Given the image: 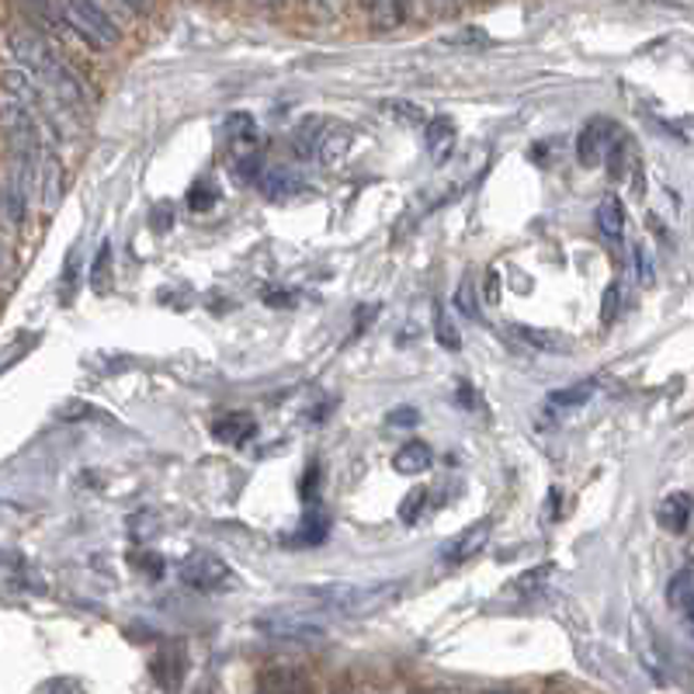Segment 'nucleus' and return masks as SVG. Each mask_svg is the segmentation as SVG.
<instances>
[{
  "mask_svg": "<svg viewBox=\"0 0 694 694\" xmlns=\"http://www.w3.org/2000/svg\"><path fill=\"white\" fill-rule=\"evenodd\" d=\"M8 49L21 63V67H25L32 77H38L42 83H46L63 104H80L83 101L80 80L67 70V63L56 56V49L38 32H32V29H14L8 35Z\"/></svg>",
  "mask_w": 694,
  "mask_h": 694,
  "instance_id": "f257e3e1",
  "label": "nucleus"
},
{
  "mask_svg": "<svg viewBox=\"0 0 694 694\" xmlns=\"http://www.w3.org/2000/svg\"><path fill=\"white\" fill-rule=\"evenodd\" d=\"M323 604H331L334 612H344L351 618L372 615L379 607H385L389 601L396 597L393 583H379V587H355V583H334V587H320L313 591Z\"/></svg>",
  "mask_w": 694,
  "mask_h": 694,
  "instance_id": "f03ea898",
  "label": "nucleus"
},
{
  "mask_svg": "<svg viewBox=\"0 0 694 694\" xmlns=\"http://www.w3.org/2000/svg\"><path fill=\"white\" fill-rule=\"evenodd\" d=\"M63 18L91 49H112L119 42V25L94 0H63Z\"/></svg>",
  "mask_w": 694,
  "mask_h": 694,
  "instance_id": "7ed1b4c3",
  "label": "nucleus"
},
{
  "mask_svg": "<svg viewBox=\"0 0 694 694\" xmlns=\"http://www.w3.org/2000/svg\"><path fill=\"white\" fill-rule=\"evenodd\" d=\"M178 577H181L184 587L202 591V594H220V591H233L236 587L233 570L226 567L220 556H212V552H194V556H188L181 562Z\"/></svg>",
  "mask_w": 694,
  "mask_h": 694,
  "instance_id": "20e7f679",
  "label": "nucleus"
},
{
  "mask_svg": "<svg viewBox=\"0 0 694 694\" xmlns=\"http://www.w3.org/2000/svg\"><path fill=\"white\" fill-rule=\"evenodd\" d=\"M618 139H622L618 122L604 119V115L591 119L587 125L580 128V136H577V160L583 167H601V164H607V154H612Z\"/></svg>",
  "mask_w": 694,
  "mask_h": 694,
  "instance_id": "39448f33",
  "label": "nucleus"
},
{
  "mask_svg": "<svg viewBox=\"0 0 694 694\" xmlns=\"http://www.w3.org/2000/svg\"><path fill=\"white\" fill-rule=\"evenodd\" d=\"M490 531H493V520L490 517H480V520H472L469 528H462L459 535H455L448 546L441 549V562L445 567H462V562L475 559L483 549H486V541H490Z\"/></svg>",
  "mask_w": 694,
  "mask_h": 694,
  "instance_id": "423d86ee",
  "label": "nucleus"
},
{
  "mask_svg": "<svg viewBox=\"0 0 694 694\" xmlns=\"http://www.w3.org/2000/svg\"><path fill=\"white\" fill-rule=\"evenodd\" d=\"M257 633H265L271 639H286V642H313L323 639V625L310 622V618H299V615H275V618H260L257 622Z\"/></svg>",
  "mask_w": 694,
  "mask_h": 694,
  "instance_id": "0eeeda50",
  "label": "nucleus"
},
{
  "mask_svg": "<svg viewBox=\"0 0 694 694\" xmlns=\"http://www.w3.org/2000/svg\"><path fill=\"white\" fill-rule=\"evenodd\" d=\"M511 334L520 340V344H528V347H538V351H546V355H567L573 340L567 334H559V331H546V327H531V323H511Z\"/></svg>",
  "mask_w": 694,
  "mask_h": 694,
  "instance_id": "6e6552de",
  "label": "nucleus"
},
{
  "mask_svg": "<svg viewBox=\"0 0 694 694\" xmlns=\"http://www.w3.org/2000/svg\"><path fill=\"white\" fill-rule=\"evenodd\" d=\"M254 434H257V421L250 414H244V410H236V414H223L212 424V438L223 441V445H233V448H244Z\"/></svg>",
  "mask_w": 694,
  "mask_h": 694,
  "instance_id": "1a4fd4ad",
  "label": "nucleus"
},
{
  "mask_svg": "<svg viewBox=\"0 0 694 694\" xmlns=\"http://www.w3.org/2000/svg\"><path fill=\"white\" fill-rule=\"evenodd\" d=\"M691 514H694V501H691V493H667L660 507H657V520H660V528H667L670 535H681L687 525H691Z\"/></svg>",
  "mask_w": 694,
  "mask_h": 694,
  "instance_id": "9d476101",
  "label": "nucleus"
},
{
  "mask_svg": "<svg viewBox=\"0 0 694 694\" xmlns=\"http://www.w3.org/2000/svg\"><path fill=\"white\" fill-rule=\"evenodd\" d=\"M184 667H188L184 646H181V642H167V646L160 649V653L154 657V678H157L164 687H181Z\"/></svg>",
  "mask_w": 694,
  "mask_h": 694,
  "instance_id": "9b49d317",
  "label": "nucleus"
},
{
  "mask_svg": "<svg viewBox=\"0 0 694 694\" xmlns=\"http://www.w3.org/2000/svg\"><path fill=\"white\" fill-rule=\"evenodd\" d=\"M424 146H427L430 160L441 164L455 149V122L448 115H430L424 125Z\"/></svg>",
  "mask_w": 694,
  "mask_h": 694,
  "instance_id": "f8f14e48",
  "label": "nucleus"
},
{
  "mask_svg": "<svg viewBox=\"0 0 694 694\" xmlns=\"http://www.w3.org/2000/svg\"><path fill=\"white\" fill-rule=\"evenodd\" d=\"M430 462H434V451H430V445H424V441H410V445H403V448L393 455V469H396L400 475H421V472L430 469Z\"/></svg>",
  "mask_w": 694,
  "mask_h": 694,
  "instance_id": "ddd939ff",
  "label": "nucleus"
},
{
  "mask_svg": "<svg viewBox=\"0 0 694 694\" xmlns=\"http://www.w3.org/2000/svg\"><path fill=\"white\" fill-rule=\"evenodd\" d=\"M597 226L607 240H622L625 233V205L618 194H604L601 205H597Z\"/></svg>",
  "mask_w": 694,
  "mask_h": 694,
  "instance_id": "4468645a",
  "label": "nucleus"
},
{
  "mask_svg": "<svg viewBox=\"0 0 694 694\" xmlns=\"http://www.w3.org/2000/svg\"><path fill=\"white\" fill-rule=\"evenodd\" d=\"M257 184H260V191H265L268 199H275V202H281V199H292L295 191H302V181L295 178L292 170H286V167H275V170H268L265 178H257Z\"/></svg>",
  "mask_w": 694,
  "mask_h": 694,
  "instance_id": "2eb2a0df",
  "label": "nucleus"
},
{
  "mask_svg": "<svg viewBox=\"0 0 694 694\" xmlns=\"http://www.w3.org/2000/svg\"><path fill=\"white\" fill-rule=\"evenodd\" d=\"M667 601H670V607H681V612H687V607H691V601H694V559L684 562V567L670 577Z\"/></svg>",
  "mask_w": 694,
  "mask_h": 694,
  "instance_id": "dca6fc26",
  "label": "nucleus"
},
{
  "mask_svg": "<svg viewBox=\"0 0 694 694\" xmlns=\"http://www.w3.org/2000/svg\"><path fill=\"white\" fill-rule=\"evenodd\" d=\"M327 531H331V520L313 507V514H306V520L299 525V531L289 535V546H320V541L327 538Z\"/></svg>",
  "mask_w": 694,
  "mask_h": 694,
  "instance_id": "f3484780",
  "label": "nucleus"
},
{
  "mask_svg": "<svg viewBox=\"0 0 694 694\" xmlns=\"http://www.w3.org/2000/svg\"><path fill=\"white\" fill-rule=\"evenodd\" d=\"M220 199H223L220 184H215L212 178H202V181H194L191 191H188V209L191 212H212L215 205H220Z\"/></svg>",
  "mask_w": 694,
  "mask_h": 694,
  "instance_id": "a211bd4d",
  "label": "nucleus"
},
{
  "mask_svg": "<svg viewBox=\"0 0 694 694\" xmlns=\"http://www.w3.org/2000/svg\"><path fill=\"white\" fill-rule=\"evenodd\" d=\"M347 149H351V133H347V128H334V133L320 139V160L327 167H337L347 157Z\"/></svg>",
  "mask_w": 694,
  "mask_h": 694,
  "instance_id": "6ab92c4d",
  "label": "nucleus"
},
{
  "mask_svg": "<svg viewBox=\"0 0 694 694\" xmlns=\"http://www.w3.org/2000/svg\"><path fill=\"white\" fill-rule=\"evenodd\" d=\"M87 281H91L94 292H108V281H112V240H104L94 254V265H91V275H87Z\"/></svg>",
  "mask_w": 694,
  "mask_h": 694,
  "instance_id": "aec40b11",
  "label": "nucleus"
},
{
  "mask_svg": "<svg viewBox=\"0 0 694 694\" xmlns=\"http://www.w3.org/2000/svg\"><path fill=\"white\" fill-rule=\"evenodd\" d=\"M434 337H438V344L445 347V351H459V347H462L459 327L451 323L445 306H434Z\"/></svg>",
  "mask_w": 694,
  "mask_h": 694,
  "instance_id": "412c9836",
  "label": "nucleus"
},
{
  "mask_svg": "<svg viewBox=\"0 0 694 694\" xmlns=\"http://www.w3.org/2000/svg\"><path fill=\"white\" fill-rule=\"evenodd\" d=\"M59 160L56 157H46L42 160V199H46V212L56 209L59 202Z\"/></svg>",
  "mask_w": 694,
  "mask_h": 694,
  "instance_id": "4be33fe9",
  "label": "nucleus"
},
{
  "mask_svg": "<svg viewBox=\"0 0 694 694\" xmlns=\"http://www.w3.org/2000/svg\"><path fill=\"white\" fill-rule=\"evenodd\" d=\"M320 119H306L299 128H295V136H292V143H295V154L299 157H313V149L320 154Z\"/></svg>",
  "mask_w": 694,
  "mask_h": 694,
  "instance_id": "5701e85b",
  "label": "nucleus"
},
{
  "mask_svg": "<svg viewBox=\"0 0 694 694\" xmlns=\"http://www.w3.org/2000/svg\"><path fill=\"white\" fill-rule=\"evenodd\" d=\"M226 133H230V143H236V146H250V143L257 139V125H254V119H250L247 112H233V115L226 119Z\"/></svg>",
  "mask_w": 694,
  "mask_h": 694,
  "instance_id": "b1692460",
  "label": "nucleus"
},
{
  "mask_svg": "<svg viewBox=\"0 0 694 694\" xmlns=\"http://www.w3.org/2000/svg\"><path fill=\"white\" fill-rule=\"evenodd\" d=\"M455 310H462V316H469V320H480V295H475L472 275H466L459 281V289H455Z\"/></svg>",
  "mask_w": 694,
  "mask_h": 694,
  "instance_id": "393cba45",
  "label": "nucleus"
},
{
  "mask_svg": "<svg viewBox=\"0 0 694 694\" xmlns=\"http://www.w3.org/2000/svg\"><path fill=\"white\" fill-rule=\"evenodd\" d=\"M385 108H389V115L400 119L403 125H424L427 122V112L414 101H389Z\"/></svg>",
  "mask_w": 694,
  "mask_h": 694,
  "instance_id": "a878e982",
  "label": "nucleus"
},
{
  "mask_svg": "<svg viewBox=\"0 0 694 694\" xmlns=\"http://www.w3.org/2000/svg\"><path fill=\"white\" fill-rule=\"evenodd\" d=\"M594 396V385L591 382H577L570 389H559V393H552V403L556 406H583Z\"/></svg>",
  "mask_w": 694,
  "mask_h": 694,
  "instance_id": "bb28decb",
  "label": "nucleus"
},
{
  "mask_svg": "<svg viewBox=\"0 0 694 694\" xmlns=\"http://www.w3.org/2000/svg\"><path fill=\"white\" fill-rule=\"evenodd\" d=\"M77 286H80V250H70L67 268H63V289H59L63 302H70V299H74Z\"/></svg>",
  "mask_w": 694,
  "mask_h": 694,
  "instance_id": "cd10ccee",
  "label": "nucleus"
},
{
  "mask_svg": "<svg viewBox=\"0 0 694 694\" xmlns=\"http://www.w3.org/2000/svg\"><path fill=\"white\" fill-rule=\"evenodd\" d=\"M424 504H427V490H424V486L410 490V493L403 496V504H400V517L406 520V525H417V517H421Z\"/></svg>",
  "mask_w": 694,
  "mask_h": 694,
  "instance_id": "c85d7f7f",
  "label": "nucleus"
},
{
  "mask_svg": "<svg viewBox=\"0 0 694 694\" xmlns=\"http://www.w3.org/2000/svg\"><path fill=\"white\" fill-rule=\"evenodd\" d=\"M552 577H556V567H538L525 577H517L514 587L525 591V594H538V591H546V580H552Z\"/></svg>",
  "mask_w": 694,
  "mask_h": 694,
  "instance_id": "c756f323",
  "label": "nucleus"
},
{
  "mask_svg": "<svg viewBox=\"0 0 694 694\" xmlns=\"http://www.w3.org/2000/svg\"><path fill=\"white\" fill-rule=\"evenodd\" d=\"M618 306H622V286H618V281H612V286L604 289V302H601V323H604V327H612V323H615Z\"/></svg>",
  "mask_w": 694,
  "mask_h": 694,
  "instance_id": "7c9ffc66",
  "label": "nucleus"
},
{
  "mask_svg": "<svg viewBox=\"0 0 694 694\" xmlns=\"http://www.w3.org/2000/svg\"><path fill=\"white\" fill-rule=\"evenodd\" d=\"M365 8L372 11L379 21H393V18H400V14H396V0H365Z\"/></svg>",
  "mask_w": 694,
  "mask_h": 694,
  "instance_id": "2f4dec72",
  "label": "nucleus"
},
{
  "mask_svg": "<svg viewBox=\"0 0 694 694\" xmlns=\"http://www.w3.org/2000/svg\"><path fill=\"white\" fill-rule=\"evenodd\" d=\"M133 562H136L139 570H146L154 580L164 573V559H160V556H154V552H139V556H133Z\"/></svg>",
  "mask_w": 694,
  "mask_h": 694,
  "instance_id": "473e14b6",
  "label": "nucleus"
},
{
  "mask_svg": "<svg viewBox=\"0 0 694 694\" xmlns=\"http://www.w3.org/2000/svg\"><path fill=\"white\" fill-rule=\"evenodd\" d=\"M421 421V414L414 406H400V410H393V414H389V424L393 427H414Z\"/></svg>",
  "mask_w": 694,
  "mask_h": 694,
  "instance_id": "72a5a7b5",
  "label": "nucleus"
},
{
  "mask_svg": "<svg viewBox=\"0 0 694 694\" xmlns=\"http://www.w3.org/2000/svg\"><path fill=\"white\" fill-rule=\"evenodd\" d=\"M260 687H268V691H302L306 684H302V681H295V678H289V674H281L278 681L265 678V681H260Z\"/></svg>",
  "mask_w": 694,
  "mask_h": 694,
  "instance_id": "f704fd0d",
  "label": "nucleus"
},
{
  "mask_svg": "<svg viewBox=\"0 0 694 694\" xmlns=\"http://www.w3.org/2000/svg\"><path fill=\"white\" fill-rule=\"evenodd\" d=\"M636 265H639V278H642V286H653V260H649V250H636Z\"/></svg>",
  "mask_w": 694,
  "mask_h": 694,
  "instance_id": "c9c22d12",
  "label": "nucleus"
},
{
  "mask_svg": "<svg viewBox=\"0 0 694 694\" xmlns=\"http://www.w3.org/2000/svg\"><path fill=\"white\" fill-rule=\"evenodd\" d=\"M154 223H157V230H170L174 226V209L170 205H157L154 209Z\"/></svg>",
  "mask_w": 694,
  "mask_h": 694,
  "instance_id": "e433bc0d",
  "label": "nucleus"
},
{
  "mask_svg": "<svg viewBox=\"0 0 694 694\" xmlns=\"http://www.w3.org/2000/svg\"><path fill=\"white\" fill-rule=\"evenodd\" d=\"M83 684L80 681H46L42 684V691H80Z\"/></svg>",
  "mask_w": 694,
  "mask_h": 694,
  "instance_id": "4c0bfd02",
  "label": "nucleus"
},
{
  "mask_svg": "<svg viewBox=\"0 0 694 694\" xmlns=\"http://www.w3.org/2000/svg\"><path fill=\"white\" fill-rule=\"evenodd\" d=\"M149 4H154V0H125V8H128V11H136V14H146Z\"/></svg>",
  "mask_w": 694,
  "mask_h": 694,
  "instance_id": "58836bf2",
  "label": "nucleus"
},
{
  "mask_svg": "<svg viewBox=\"0 0 694 694\" xmlns=\"http://www.w3.org/2000/svg\"><path fill=\"white\" fill-rule=\"evenodd\" d=\"M486 292H490V302L501 299V289H496V271H490V275H486Z\"/></svg>",
  "mask_w": 694,
  "mask_h": 694,
  "instance_id": "ea45409f",
  "label": "nucleus"
},
{
  "mask_svg": "<svg viewBox=\"0 0 694 694\" xmlns=\"http://www.w3.org/2000/svg\"><path fill=\"white\" fill-rule=\"evenodd\" d=\"M549 504H552L549 517H559V490H552V493H549Z\"/></svg>",
  "mask_w": 694,
  "mask_h": 694,
  "instance_id": "a19ab883",
  "label": "nucleus"
},
{
  "mask_svg": "<svg viewBox=\"0 0 694 694\" xmlns=\"http://www.w3.org/2000/svg\"><path fill=\"white\" fill-rule=\"evenodd\" d=\"M687 618H691V625H694V601H691V607H687Z\"/></svg>",
  "mask_w": 694,
  "mask_h": 694,
  "instance_id": "79ce46f5",
  "label": "nucleus"
}]
</instances>
